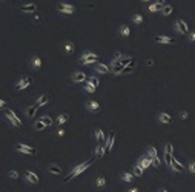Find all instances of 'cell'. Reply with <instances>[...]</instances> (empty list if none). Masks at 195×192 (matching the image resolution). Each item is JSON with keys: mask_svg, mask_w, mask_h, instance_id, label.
I'll list each match as a JSON object with an SVG mask.
<instances>
[{"mask_svg": "<svg viewBox=\"0 0 195 192\" xmlns=\"http://www.w3.org/2000/svg\"><path fill=\"white\" fill-rule=\"evenodd\" d=\"M91 164H92V160H91V161H86V163H82V164H78V166H77L75 169H72L71 172H69V175H68V177L65 178V181H69V180H71L72 177H75V175L82 174L83 171H86V169H88V168L91 166Z\"/></svg>", "mask_w": 195, "mask_h": 192, "instance_id": "1", "label": "cell"}, {"mask_svg": "<svg viewBox=\"0 0 195 192\" xmlns=\"http://www.w3.org/2000/svg\"><path fill=\"white\" fill-rule=\"evenodd\" d=\"M97 60H98V55L94 53H86L83 54V57L80 58V63H83V65H91V63H97Z\"/></svg>", "mask_w": 195, "mask_h": 192, "instance_id": "2", "label": "cell"}, {"mask_svg": "<svg viewBox=\"0 0 195 192\" xmlns=\"http://www.w3.org/2000/svg\"><path fill=\"white\" fill-rule=\"evenodd\" d=\"M5 115H6V119L9 120V122L12 123V126H22V120L18 119L17 115H16V112L14 111H11V109H8L6 112H5Z\"/></svg>", "mask_w": 195, "mask_h": 192, "instance_id": "3", "label": "cell"}, {"mask_svg": "<svg viewBox=\"0 0 195 192\" xmlns=\"http://www.w3.org/2000/svg\"><path fill=\"white\" fill-rule=\"evenodd\" d=\"M164 161L171 168V164H172V144H166L164 146Z\"/></svg>", "mask_w": 195, "mask_h": 192, "instance_id": "4", "label": "cell"}, {"mask_svg": "<svg viewBox=\"0 0 195 192\" xmlns=\"http://www.w3.org/2000/svg\"><path fill=\"white\" fill-rule=\"evenodd\" d=\"M32 83V78L31 77H25V78H20V82H18L17 85H16V89L17 91H22V89H25V88H28L29 85Z\"/></svg>", "mask_w": 195, "mask_h": 192, "instance_id": "5", "label": "cell"}, {"mask_svg": "<svg viewBox=\"0 0 195 192\" xmlns=\"http://www.w3.org/2000/svg\"><path fill=\"white\" fill-rule=\"evenodd\" d=\"M17 151L22 154H26V155H34L36 154V149L34 148H29L26 144H17Z\"/></svg>", "mask_w": 195, "mask_h": 192, "instance_id": "6", "label": "cell"}, {"mask_svg": "<svg viewBox=\"0 0 195 192\" xmlns=\"http://www.w3.org/2000/svg\"><path fill=\"white\" fill-rule=\"evenodd\" d=\"M175 31L177 33H180V34H188V25L183 22V20H177L175 22Z\"/></svg>", "mask_w": 195, "mask_h": 192, "instance_id": "7", "label": "cell"}, {"mask_svg": "<svg viewBox=\"0 0 195 192\" xmlns=\"http://www.w3.org/2000/svg\"><path fill=\"white\" fill-rule=\"evenodd\" d=\"M58 11L60 13H65V14H74L75 8L72 5H68V3H60L58 5Z\"/></svg>", "mask_w": 195, "mask_h": 192, "instance_id": "8", "label": "cell"}, {"mask_svg": "<svg viewBox=\"0 0 195 192\" xmlns=\"http://www.w3.org/2000/svg\"><path fill=\"white\" fill-rule=\"evenodd\" d=\"M154 40L158 42V43H163V45H172V43H174V38L166 37V35H155Z\"/></svg>", "mask_w": 195, "mask_h": 192, "instance_id": "9", "label": "cell"}, {"mask_svg": "<svg viewBox=\"0 0 195 192\" xmlns=\"http://www.w3.org/2000/svg\"><path fill=\"white\" fill-rule=\"evenodd\" d=\"M25 178L31 183V184H38V177L31 171H25Z\"/></svg>", "mask_w": 195, "mask_h": 192, "instance_id": "10", "label": "cell"}, {"mask_svg": "<svg viewBox=\"0 0 195 192\" xmlns=\"http://www.w3.org/2000/svg\"><path fill=\"white\" fill-rule=\"evenodd\" d=\"M72 80H74V83H82V82H86V75H85V72L78 71L72 75Z\"/></svg>", "mask_w": 195, "mask_h": 192, "instance_id": "11", "label": "cell"}, {"mask_svg": "<svg viewBox=\"0 0 195 192\" xmlns=\"http://www.w3.org/2000/svg\"><path fill=\"white\" fill-rule=\"evenodd\" d=\"M138 164L143 168V171L144 169H148V168H151L152 166V160L151 157H144V158H140V161H138Z\"/></svg>", "mask_w": 195, "mask_h": 192, "instance_id": "12", "label": "cell"}, {"mask_svg": "<svg viewBox=\"0 0 195 192\" xmlns=\"http://www.w3.org/2000/svg\"><path fill=\"white\" fill-rule=\"evenodd\" d=\"M86 108H88L91 112H98V111H100V105H98L97 102H94V100H89L88 103H86Z\"/></svg>", "mask_w": 195, "mask_h": 192, "instance_id": "13", "label": "cell"}, {"mask_svg": "<svg viewBox=\"0 0 195 192\" xmlns=\"http://www.w3.org/2000/svg\"><path fill=\"white\" fill-rule=\"evenodd\" d=\"M114 140H115V134L111 132V134L106 137V146H105V149H112V146H114Z\"/></svg>", "mask_w": 195, "mask_h": 192, "instance_id": "14", "label": "cell"}, {"mask_svg": "<svg viewBox=\"0 0 195 192\" xmlns=\"http://www.w3.org/2000/svg\"><path fill=\"white\" fill-rule=\"evenodd\" d=\"M158 119H160V122L164 123V124H169V123H172V117H171L169 114H166V112H161V114L158 115Z\"/></svg>", "mask_w": 195, "mask_h": 192, "instance_id": "15", "label": "cell"}, {"mask_svg": "<svg viewBox=\"0 0 195 192\" xmlns=\"http://www.w3.org/2000/svg\"><path fill=\"white\" fill-rule=\"evenodd\" d=\"M171 168H172L175 172H183V164H181L178 160H175L174 157H172V164H171Z\"/></svg>", "mask_w": 195, "mask_h": 192, "instance_id": "16", "label": "cell"}, {"mask_svg": "<svg viewBox=\"0 0 195 192\" xmlns=\"http://www.w3.org/2000/svg\"><path fill=\"white\" fill-rule=\"evenodd\" d=\"M132 63H134V60H132V57H129V55H126V57H122L120 58V65L122 66H132Z\"/></svg>", "mask_w": 195, "mask_h": 192, "instance_id": "17", "label": "cell"}, {"mask_svg": "<svg viewBox=\"0 0 195 192\" xmlns=\"http://www.w3.org/2000/svg\"><path fill=\"white\" fill-rule=\"evenodd\" d=\"M48 102H49V95H42V97H40V99H38V100H37V102H36V105H34V106H36L37 109H38L40 106L46 105Z\"/></svg>", "mask_w": 195, "mask_h": 192, "instance_id": "18", "label": "cell"}, {"mask_svg": "<svg viewBox=\"0 0 195 192\" xmlns=\"http://www.w3.org/2000/svg\"><path fill=\"white\" fill-rule=\"evenodd\" d=\"M95 71H97L98 74H108V72H109V68H108L105 63H97V66H95Z\"/></svg>", "mask_w": 195, "mask_h": 192, "instance_id": "19", "label": "cell"}, {"mask_svg": "<svg viewBox=\"0 0 195 192\" xmlns=\"http://www.w3.org/2000/svg\"><path fill=\"white\" fill-rule=\"evenodd\" d=\"M31 66L34 68V69H40V66H42V58L40 57H32V60H31Z\"/></svg>", "mask_w": 195, "mask_h": 192, "instance_id": "20", "label": "cell"}, {"mask_svg": "<svg viewBox=\"0 0 195 192\" xmlns=\"http://www.w3.org/2000/svg\"><path fill=\"white\" fill-rule=\"evenodd\" d=\"M37 5L36 3H28V5H23L22 6V11H25V13H32V11H36Z\"/></svg>", "mask_w": 195, "mask_h": 192, "instance_id": "21", "label": "cell"}, {"mask_svg": "<svg viewBox=\"0 0 195 192\" xmlns=\"http://www.w3.org/2000/svg\"><path fill=\"white\" fill-rule=\"evenodd\" d=\"M95 186H97V188H105V186H106V178H105V177H98V178L95 180Z\"/></svg>", "mask_w": 195, "mask_h": 192, "instance_id": "22", "label": "cell"}, {"mask_svg": "<svg viewBox=\"0 0 195 192\" xmlns=\"http://www.w3.org/2000/svg\"><path fill=\"white\" fill-rule=\"evenodd\" d=\"M103 155H105V148H103V146H102V144H98V146H97V148H95V157H103Z\"/></svg>", "mask_w": 195, "mask_h": 192, "instance_id": "23", "label": "cell"}, {"mask_svg": "<svg viewBox=\"0 0 195 192\" xmlns=\"http://www.w3.org/2000/svg\"><path fill=\"white\" fill-rule=\"evenodd\" d=\"M120 34L123 35V37H128V35L131 34V29H129V26H128V25H123V26L120 28Z\"/></svg>", "mask_w": 195, "mask_h": 192, "instance_id": "24", "label": "cell"}, {"mask_svg": "<svg viewBox=\"0 0 195 192\" xmlns=\"http://www.w3.org/2000/svg\"><path fill=\"white\" fill-rule=\"evenodd\" d=\"M122 180L126 181V183H129V181H132L134 180V174H128V172H123L122 174Z\"/></svg>", "mask_w": 195, "mask_h": 192, "instance_id": "25", "label": "cell"}, {"mask_svg": "<svg viewBox=\"0 0 195 192\" xmlns=\"http://www.w3.org/2000/svg\"><path fill=\"white\" fill-rule=\"evenodd\" d=\"M134 175H135V177H142L143 175V168L140 164H135V166H134Z\"/></svg>", "mask_w": 195, "mask_h": 192, "instance_id": "26", "label": "cell"}, {"mask_svg": "<svg viewBox=\"0 0 195 192\" xmlns=\"http://www.w3.org/2000/svg\"><path fill=\"white\" fill-rule=\"evenodd\" d=\"M68 120H69L68 114H62V115H58V119H57V123H58V124H62V123H66Z\"/></svg>", "mask_w": 195, "mask_h": 192, "instance_id": "27", "label": "cell"}, {"mask_svg": "<svg viewBox=\"0 0 195 192\" xmlns=\"http://www.w3.org/2000/svg\"><path fill=\"white\" fill-rule=\"evenodd\" d=\"M95 137H97V140H98V141H100V143H103V141H105V135H103V132H102V129H97V131H95Z\"/></svg>", "mask_w": 195, "mask_h": 192, "instance_id": "28", "label": "cell"}, {"mask_svg": "<svg viewBox=\"0 0 195 192\" xmlns=\"http://www.w3.org/2000/svg\"><path fill=\"white\" fill-rule=\"evenodd\" d=\"M161 11H163L164 16H169V14L172 13V6H171V5H164V6L161 8Z\"/></svg>", "mask_w": 195, "mask_h": 192, "instance_id": "29", "label": "cell"}, {"mask_svg": "<svg viewBox=\"0 0 195 192\" xmlns=\"http://www.w3.org/2000/svg\"><path fill=\"white\" fill-rule=\"evenodd\" d=\"M49 172H51V174H55V175H60L62 174V169L57 168V166H49Z\"/></svg>", "mask_w": 195, "mask_h": 192, "instance_id": "30", "label": "cell"}, {"mask_svg": "<svg viewBox=\"0 0 195 192\" xmlns=\"http://www.w3.org/2000/svg\"><path fill=\"white\" fill-rule=\"evenodd\" d=\"M148 155H149V157H157V151H155L154 146H149V148H148Z\"/></svg>", "mask_w": 195, "mask_h": 192, "instance_id": "31", "label": "cell"}, {"mask_svg": "<svg viewBox=\"0 0 195 192\" xmlns=\"http://www.w3.org/2000/svg\"><path fill=\"white\" fill-rule=\"evenodd\" d=\"M88 83H91V85H92V86H98V85H100V80H98V78H97V77H91V78H89V82Z\"/></svg>", "mask_w": 195, "mask_h": 192, "instance_id": "32", "label": "cell"}, {"mask_svg": "<svg viewBox=\"0 0 195 192\" xmlns=\"http://www.w3.org/2000/svg\"><path fill=\"white\" fill-rule=\"evenodd\" d=\"M65 49H66V53L68 54L72 53V51H74V45H72L71 42H66V43H65Z\"/></svg>", "mask_w": 195, "mask_h": 192, "instance_id": "33", "label": "cell"}, {"mask_svg": "<svg viewBox=\"0 0 195 192\" xmlns=\"http://www.w3.org/2000/svg\"><path fill=\"white\" fill-rule=\"evenodd\" d=\"M158 9H161L158 3H154V5H151V6H149V11H151V13H157Z\"/></svg>", "mask_w": 195, "mask_h": 192, "instance_id": "34", "label": "cell"}, {"mask_svg": "<svg viewBox=\"0 0 195 192\" xmlns=\"http://www.w3.org/2000/svg\"><path fill=\"white\" fill-rule=\"evenodd\" d=\"M45 128H46V124L42 122V120H38V122L36 123V129H37V131H42V129H45Z\"/></svg>", "mask_w": 195, "mask_h": 192, "instance_id": "35", "label": "cell"}, {"mask_svg": "<svg viewBox=\"0 0 195 192\" xmlns=\"http://www.w3.org/2000/svg\"><path fill=\"white\" fill-rule=\"evenodd\" d=\"M42 122L45 123L46 126H51L52 124V119L51 117H42Z\"/></svg>", "mask_w": 195, "mask_h": 192, "instance_id": "36", "label": "cell"}, {"mask_svg": "<svg viewBox=\"0 0 195 192\" xmlns=\"http://www.w3.org/2000/svg\"><path fill=\"white\" fill-rule=\"evenodd\" d=\"M142 22H143V17H142V16H140V14H135V16H134V23H137V25H140Z\"/></svg>", "mask_w": 195, "mask_h": 192, "instance_id": "37", "label": "cell"}, {"mask_svg": "<svg viewBox=\"0 0 195 192\" xmlns=\"http://www.w3.org/2000/svg\"><path fill=\"white\" fill-rule=\"evenodd\" d=\"M85 89H86L88 92H94V91H95V86H92L91 83H88V82H86V85H85Z\"/></svg>", "mask_w": 195, "mask_h": 192, "instance_id": "38", "label": "cell"}, {"mask_svg": "<svg viewBox=\"0 0 195 192\" xmlns=\"http://www.w3.org/2000/svg\"><path fill=\"white\" fill-rule=\"evenodd\" d=\"M36 106H31V108H29V109H28V112H26V114H28V117H32V115H34V112H36Z\"/></svg>", "mask_w": 195, "mask_h": 192, "instance_id": "39", "label": "cell"}, {"mask_svg": "<svg viewBox=\"0 0 195 192\" xmlns=\"http://www.w3.org/2000/svg\"><path fill=\"white\" fill-rule=\"evenodd\" d=\"M188 168H189V172H191V174H195V161H191Z\"/></svg>", "mask_w": 195, "mask_h": 192, "instance_id": "40", "label": "cell"}, {"mask_svg": "<svg viewBox=\"0 0 195 192\" xmlns=\"http://www.w3.org/2000/svg\"><path fill=\"white\" fill-rule=\"evenodd\" d=\"M131 72H132V66H124L122 71V74H131Z\"/></svg>", "mask_w": 195, "mask_h": 192, "instance_id": "41", "label": "cell"}, {"mask_svg": "<svg viewBox=\"0 0 195 192\" xmlns=\"http://www.w3.org/2000/svg\"><path fill=\"white\" fill-rule=\"evenodd\" d=\"M9 177H11V178H14V180H17V178H18V172H17V171H9Z\"/></svg>", "mask_w": 195, "mask_h": 192, "instance_id": "42", "label": "cell"}, {"mask_svg": "<svg viewBox=\"0 0 195 192\" xmlns=\"http://www.w3.org/2000/svg\"><path fill=\"white\" fill-rule=\"evenodd\" d=\"M180 117H181L183 120H186V119H188V112H186V111H181V114H180Z\"/></svg>", "mask_w": 195, "mask_h": 192, "instance_id": "43", "label": "cell"}, {"mask_svg": "<svg viewBox=\"0 0 195 192\" xmlns=\"http://www.w3.org/2000/svg\"><path fill=\"white\" fill-rule=\"evenodd\" d=\"M57 135H58V137H63V135H65V129H58V131H57Z\"/></svg>", "mask_w": 195, "mask_h": 192, "instance_id": "44", "label": "cell"}, {"mask_svg": "<svg viewBox=\"0 0 195 192\" xmlns=\"http://www.w3.org/2000/svg\"><path fill=\"white\" fill-rule=\"evenodd\" d=\"M189 40H191V42H195V33H191V34H189Z\"/></svg>", "mask_w": 195, "mask_h": 192, "instance_id": "45", "label": "cell"}, {"mask_svg": "<svg viewBox=\"0 0 195 192\" xmlns=\"http://www.w3.org/2000/svg\"><path fill=\"white\" fill-rule=\"evenodd\" d=\"M128 192H140V191H138L137 188H129V189H128Z\"/></svg>", "mask_w": 195, "mask_h": 192, "instance_id": "46", "label": "cell"}, {"mask_svg": "<svg viewBox=\"0 0 195 192\" xmlns=\"http://www.w3.org/2000/svg\"><path fill=\"white\" fill-rule=\"evenodd\" d=\"M5 106H6V103H5V102H3V100H0V109H3V108H5Z\"/></svg>", "mask_w": 195, "mask_h": 192, "instance_id": "47", "label": "cell"}, {"mask_svg": "<svg viewBox=\"0 0 195 192\" xmlns=\"http://www.w3.org/2000/svg\"><path fill=\"white\" fill-rule=\"evenodd\" d=\"M157 3H158L160 6H161V5H163V3H164V0H157Z\"/></svg>", "mask_w": 195, "mask_h": 192, "instance_id": "48", "label": "cell"}, {"mask_svg": "<svg viewBox=\"0 0 195 192\" xmlns=\"http://www.w3.org/2000/svg\"><path fill=\"white\" fill-rule=\"evenodd\" d=\"M158 192H168V191H166V189H160Z\"/></svg>", "mask_w": 195, "mask_h": 192, "instance_id": "49", "label": "cell"}, {"mask_svg": "<svg viewBox=\"0 0 195 192\" xmlns=\"http://www.w3.org/2000/svg\"><path fill=\"white\" fill-rule=\"evenodd\" d=\"M142 2H149V0H142Z\"/></svg>", "mask_w": 195, "mask_h": 192, "instance_id": "50", "label": "cell"}]
</instances>
